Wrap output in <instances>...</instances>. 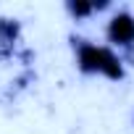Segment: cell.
<instances>
[{"mask_svg": "<svg viewBox=\"0 0 134 134\" xmlns=\"http://www.w3.org/2000/svg\"><path fill=\"white\" fill-rule=\"evenodd\" d=\"M108 37L113 42H121V45H129L134 42V19L129 13H118L110 19V26H108Z\"/></svg>", "mask_w": 134, "mask_h": 134, "instance_id": "6da1fadb", "label": "cell"}, {"mask_svg": "<svg viewBox=\"0 0 134 134\" xmlns=\"http://www.w3.org/2000/svg\"><path fill=\"white\" fill-rule=\"evenodd\" d=\"M79 66H82V71H100L103 69V47L79 45Z\"/></svg>", "mask_w": 134, "mask_h": 134, "instance_id": "7a4b0ae2", "label": "cell"}, {"mask_svg": "<svg viewBox=\"0 0 134 134\" xmlns=\"http://www.w3.org/2000/svg\"><path fill=\"white\" fill-rule=\"evenodd\" d=\"M105 76H110V79H121L124 76V69H121V60L110 53V50H105L103 47V69H100Z\"/></svg>", "mask_w": 134, "mask_h": 134, "instance_id": "3957f363", "label": "cell"}, {"mask_svg": "<svg viewBox=\"0 0 134 134\" xmlns=\"http://www.w3.org/2000/svg\"><path fill=\"white\" fill-rule=\"evenodd\" d=\"M19 34V24L11 19H0V45L13 42V37Z\"/></svg>", "mask_w": 134, "mask_h": 134, "instance_id": "277c9868", "label": "cell"}, {"mask_svg": "<svg viewBox=\"0 0 134 134\" xmlns=\"http://www.w3.org/2000/svg\"><path fill=\"white\" fill-rule=\"evenodd\" d=\"M92 8H95V5H90V3H69V11H71L76 19L90 16V13H92Z\"/></svg>", "mask_w": 134, "mask_h": 134, "instance_id": "5b68a950", "label": "cell"}]
</instances>
